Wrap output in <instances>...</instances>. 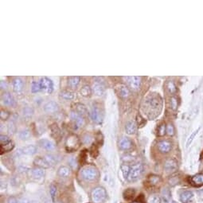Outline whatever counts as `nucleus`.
<instances>
[{
    "mask_svg": "<svg viewBox=\"0 0 203 203\" xmlns=\"http://www.w3.org/2000/svg\"><path fill=\"white\" fill-rule=\"evenodd\" d=\"M146 108L149 111V113L153 114L154 112H156V114L159 115L158 112H160L162 107V100L159 95H150L147 98L145 101Z\"/></svg>",
    "mask_w": 203,
    "mask_h": 203,
    "instance_id": "obj_1",
    "label": "nucleus"
},
{
    "mask_svg": "<svg viewBox=\"0 0 203 203\" xmlns=\"http://www.w3.org/2000/svg\"><path fill=\"white\" fill-rule=\"evenodd\" d=\"M81 175L87 182L95 181L99 178V171L95 167H86L81 170Z\"/></svg>",
    "mask_w": 203,
    "mask_h": 203,
    "instance_id": "obj_2",
    "label": "nucleus"
},
{
    "mask_svg": "<svg viewBox=\"0 0 203 203\" xmlns=\"http://www.w3.org/2000/svg\"><path fill=\"white\" fill-rule=\"evenodd\" d=\"M107 198V193L104 188L98 186L91 192V198L94 203H102Z\"/></svg>",
    "mask_w": 203,
    "mask_h": 203,
    "instance_id": "obj_3",
    "label": "nucleus"
},
{
    "mask_svg": "<svg viewBox=\"0 0 203 203\" xmlns=\"http://www.w3.org/2000/svg\"><path fill=\"white\" fill-rule=\"evenodd\" d=\"M80 147V139L76 135H70L65 140V149L68 152H73Z\"/></svg>",
    "mask_w": 203,
    "mask_h": 203,
    "instance_id": "obj_4",
    "label": "nucleus"
},
{
    "mask_svg": "<svg viewBox=\"0 0 203 203\" xmlns=\"http://www.w3.org/2000/svg\"><path fill=\"white\" fill-rule=\"evenodd\" d=\"M143 171V167L142 164H135L132 165L130 169L128 176H127V181L134 182L141 176V174Z\"/></svg>",
    "mask_w": 203,
    "mask_h": 203,
    "instance_id": "obj_5",
    "label": "nucleus"
},
{
    "mask_svg": "<svg viewBox=\"0 0 203 203\" xmlns=\"http://www.w3.org/2000/svg\"><path fill=\"white\" fill-rule=\"evenodd\" d=\"M40 87L41 91L43 92L45 94H50L52 93L53 90V81L49 79L48 77H41L40 81Z\"/></svg>",
    "mask_w": 203,
    "mask_h": 203,
    "instance_id": "obj_6",
    "label": "nucleus"
},
{
    "mask_svg": "<svg viewBox=\"0 0 203 203\" xmlns=\"http://www.w3.org/2000/svg\"><path fill=\"white\" fill-rule=\"evenodd\" d=\"M127 83L130 88L134 91L139 89L141 84V77L140 76H127Z\"/></svg>",
    "mask_w": 203,
    "mask_h": 203,
    "instance_id": "obj_7",
    "label": "nucleus"
},
{
    "mask_svg": "<svg viewBox=\"0 0 203 203\" xmlns=\"http://www.w3.org/2000/svg\"><path fill=\"white\" fill-rule=\"evenodd\" d=\"M90 117L95 123L97 124L101 123L103 120V113L100 107H98L97 106H93L91 110Z\"/></svg>",
    "mask_w": 203,
    "mask_h": 203,
    "instance_id": "obj_8",
    "label": "nucleus"
},
{
    "mask_svg": "<svg viewBox=\"0 0 203 203\" xmlns=\"http://www.w3.org/2000/svg\"><path fill=\"white\" fill-rule=\"evenodd\" d=\"M115 91H116L117 95L119 96L120 98H123V99L127 98L131 94L129 88L125 84H117L115 87Z\"/></svg>",
    "mask_w": 203,
    "mask_h": 203,
    "instance_id": "obj_9",
    "label": "nucleus"
},
{
    "mask_svg": "<svg viewBox=\"0 0 203 203\" xmlns=\"http://www.w3.org/2000/svg\"><path fill=\"white\" fill-rule=\"evenodd\" d=\"M70 117H71L72 122L74 125V128L77 129L79 127H81L84 124V119L83 116L79 115L78 113H76L75 112H73L70 115Z\"/></svg>",
    "mask_w": 203,
    "mask_h": 203,
    "instance_id": "obj_10",
    "label": "nucleus"
},
{
    "mask_svg": "<svg viewBox=\"0 0 203 203\" xmlns=\"http://www.w3.org/2000/svg\"><path fill=\"white\" fill-rule=\"evenodd\" d=\"M158 149L162 154H167L172 149V144L167 140H162L158 143Z\"/></svg>",
    "mask_w": 203,
    "mask_h": 203,
    "instance_id": "obj_11",
    "label": "nucleus"
},
{
    "mask_svg": "<svg viewBox=\"0 0 203 203\" xmlns=\"http://www.w3.org/2000/svg\"><path fill=\"white\" fill-rule=\"evenodd\" d=\"M43 109L48 114H53L59 110V106L55 101H49L44 105Z\"/></svg>",
    "mask_w": 203,
    "mask_h": 203,
    "instance_id": "obj_12",
    "label": "nucleus"
},
{
    "mask_svg": "<svg viewBox=\"0 0 203 203\" xmlns=\"http://www.w3.org/2000/svg\"><path fill=\"white\" fill-rule=\"evenodd\" d=\"M178 168V163L175 159H170L166 161L164 164V170L167 173H172L174 172Z\"/></svg>",
    "mask_w": 203,
    "mask_h": 203,
    "instance_id": "obj_13",
    "label": "nucleus"
},
{
    "mask_svg": "<svg viewBox=\"0 0 203 203\" xmlns=\"http://www.w3.org/2000/svg\"><path fill=\"white\" fill-rule=\"evenodd\" d=\"M73 107L74 112L78 113L79 115H81L82 116L88 113V110H87L86 106L81 103H75L73 104Z\"/></svg>",
    "mask_w": 203,
    "mask_h": 203,
    "instance_id": "obj_14",
    "label": "nucleus"
},
{
    "mask_svg": "<svg viewBox=\"0 0 203 203\" xmlns=\"http://www.w3.org/2000/svg\"><path fill=\"white\" fill-rule=\"evenodd\" d=\"M50 129L53 138L56 140H60V139L61 138V132L59 127L57 126V124H53L52 125H50Z\"/></svg>",
    "mask_w": 203,
    "mask_h": 203,
    "instance_id": "obj_15",
    "label": "nucleus"
},
{
    "mask_svg": "<svg viewBox=\"0 0 203 203\" xmlns=\"http://www.w3.org/2000/svg\"><path fill=\"white\" fill-rule=\"evenodd\" d=\"M33 164L39 168H42V169L49 168L50 167H51L49 164V162H47V160L45 159V157H37L35 159L33 160Z\"/></svg>",
    "mask_w": 203,
    "mask_h": 203,
    "instance_id": "obj_16",
    "label": "nucleus"
},
{
    "mask_svg": "<svg viewBox=\"0 0 203 203\" xmlns=\"http://www.w3.org/2000/svg\"><path fill=\"white\" fill-rule=\"evenodd\" d=\"M119 148H120L121 150H127L132 147V142H131V139L129 138H127V137H124V138H122L121 139H120V141H119Z\"/></svg>",
    "mask_w": 203,
    "mask_h": 203,
    "instance_id": "obj_17",
    "label": "nucleus"
},
{
    "mask_svg": "<svg viewBox=\"0 0 203 203\" xmlns=\"http://www.w3.org/2000/svg\"><path fill=\"white\" fill-rule=\"evenodd\" d=\"M72 174V170L70 167L67 166H61L57 170V174L61 178H69Z\"/></svg>",
    "mask_w": 203,
    "mask_h": 203,
    "instance_id": "obj_18",
    "label": "nucleus"
},
{
    "mask_svg": "<svg viewBox=\"0 0 203 203\" xmlns=\"http://www.w3.org/2000/svg\"><path fill=\"white\" fill-rule=\"evenodd\" d=\"M2 101L7 106H13L14 104V99L13 96L9 93H4L2 95Z\"/></svg>",
    "mask_w": 203,
    "mask_h": 203,
    "instance_id": "obj_19",
    "label": "nucleus"
},
{
    "mask_svg": "<svg viewBox=\"0 0 203 203\" xmlns=\"http://www.w3.org/2000/svg\"><path fill=\"white\" fill-rule=\"evenodd\" d=\"M38 144L42 148L45 149L47 150H51L53 149H54L55 145L54 143H53L52 141L46 139H43L41 140L38 141Z\"/></svg>",
    "mask_w": 203,
    "mask_h": 203,
    "instance_id": "obj_20",
    "label": "nucleus"
},
{
    "mask_svg": "<svg viewBox=\"0 0 203 203\" xmlns=\"http://www.w3.org/2000/svg\"><path fill=\"white\" fill-rule=\"evenodd\" d=\"M23 81H22V80L21 78H19V77L15 78L14 80V81H13V90L15 93H21L22 89H23Z\"/></svg>",
    "mask_w": 203,
    "mask_h": 203,
    "instance_id": "obj_21",
    "label": "nucleus"
},
{
    "mask_svg": "<svg viewBox=\"0 0 203 203\" xmlns=\"http://www.w3.org/2000/svg\"><path fill=\"white\" fill-rule=\"evenodd\" d=\"M37 150H38V148H37L36 146L28 145L21 148V150H20V151H21L22 154H24V155H33L37 152Z\"/></svg>",
    "mask_w": 203,
    "mask_h": 203,
    "instance_id": "obj_22",
    "label": "nucleus"
},
{
    "mask_svg": "<svg viewBox=\"0 0 203 203\" xmlns=\"http://www.w3.org/2000/svg\"><path fill=\"white\" fill-rule=\"evenodd\" d=\"M93 90L96 95L101 96L104 93V86L98 81H96L93 85Z\"/></svg>",
    "mask_w": 203,
    "mask_h": 203,
    "instance_id": "obj_23",
    "label": "nucleus"
},
{
    "mask_svg": "<svg viewBox=\"0 0 203 203\" xmlns=\"http://www.w3.org/2000/svg\"><path fill=\"white\" fill-rule=\"evenodd\" d=\"M60 97L65 100H73L76 97L75 93L70 90H63L60 93Z\"/></svg>",
    "mask_w": 203,
    "mask_h": 203,
    "instance_id": "obj_24",
    "label": "nucleus"
},
{
    "mask_svg": "<svg viewBox=\"0 0 203 203\" xmlns=\"http://www.w3.org/2000/svg\"><path fill=\"white\" fill-rule=\"evenodd\" d=\"M136 129H137V127H136V122L133 121V120H130L126 124L125 130H126L127 134H128V135L135 134L136 131Z\"/></svg>",
    "mask_w": 203,
    "mask_h": 203,
    "instance_id": "obj_25",
    "label": "nucleus"
},
{
    "mask_svg": "<svg viewBox=\"0 0 203 203\" xmlns=\"http://www.w3.org/2000/svg\"><path fill=\"white\" fill-rule=\"evenodd\" d=\"M193 197V193L190 190L183 191L180 195V200L182 203H188L189 201H190Z\"/></svg>",
    "mask_w": 203,
    "mask_h": 203,
    "instance_id": "obj_26",
    "label": "nucleus"
},
{
    "mask_svg": "<svg viewBox=\"0 0 203 203\" xmlns=\"http://www.w3.org/2000/svg\"><path fill=\"white\" fill-rule=\"evenodd\" d=\"M80 81H81V77L80 76H69V78H68V84L72 88H75L77 87V85L80 83Z\"/></svg>",
    "mask_w": 203,
    "mask_h": 203,
    "instance_id": "obj_27",
    "label": "nucleus"
},
{
    "mask_svg": "<svg viewBox=\"0 0 203 203\" xmlns=\"http://www.w3.org/2000/svg\"><path fill=\"white\" fill-rule=\"evenodd\" d=\"M147 182L150 184V186H157L158 184L161 182V178L159 175H155V174H151L148 177Z\"/></svg>",
    "mask_w": 203,
    "mask_h": 203,
    "instance_id": "obj_28",
    "label": "nucleus"
},
{
    "mask_svg": "<svg viewBox=\"0 0 203 203\" xmlns=\"http://www.w3.org/2000/svg\"><path fill=\"white\" fill-rule=\"evenodd\" d=\"M32 176L35 179H41L45 175V170L42 168H39V167H36L32 170Z\"/></svg>",
    "mask_w": 203,
    "mask_h": 203,
    "instance_id": "obj_29",
    "label": "nucleus"
},
{
    "mask_svg": "<svg viewBox=\"0 0 203 203\" xmlns=\"http://www.w3.org/2000/svg\"><path fill=\"white\" fill-rule=\"evenodd\" d=\"M191 182L195 186H201L203 184V174H198L191 178Z\"/></svg>",
    "mask_w": 203,
    "mask_h": 203,
    "instance_id": "obj_30",
    "label": "nucleus"
},
{
    "mask_svg": "<svg viewBox=\"0 0 203 203\" xmlns=\"http://www.w3.org/2000/svg\"><path fill=\"white\" fill-rule=\"evenodd\" d=\"M14 147V143L11 140L10 141L9 143H6V144H1V153L7 152V151H10L13 150V148Z\"/></svg>",
    "mask_w": 203,
    "mask_h": 203,
    "instance_id": "obj_31",
    "label": "nucleus"
},
{
    "mask_svg": "<svg viewBox=\"0 0 203 203\" xmlns=\"http://www.w3.org/2000/svg\"><path fill=\"white\" fill-rule=\"evenodd\" d=\"M81 94L84 97H88L92 94V88L89 85H84L81 89Z\"/></svg>",
    "mask_w": 203,
    "mask_h": 203,
    "instance_id": "obj_32",
    "label": "nucleus"
},
{
    "mask_svg": "<svg viewBox=\"0 0 203 203\" xmlns=\"http://www.w3.org/2000/svg\"><path fill=\"white\" fill-rule=\"evenodd\" d=\"M30 137V131L28 129H24L22 131L19 132V138L21 140H27Z\"/></svg>",
    "mask_w": 203,
    "mask_h": 203,
    "instance_id": "obj_33",
    "label": "nucleus"
},
{
    "mask_svg": "<svg viewBox=\"0 0 203 203\" xmlns=\"http://www.w3.org/2000/svg\"><path fill=\"white\" fill-rule=\"evenodd\" d=\"M135 195V190L133 189H127L124 192V197L126 200H131Z\"/></svg>",
    "mask_w": 203,
    "mask_h": 203,
    "instance_id": "obj_34",
    "label": "nucleus"
},
{
    "mask_svg": "<svg viewBox=\"0 0 203 203\" xmlns=\"http://www.w3.org/2000/svg\"><path fill=\"white\" fill-rule=\"evenodd\" d=\"M167 88L170 94H174L177 92V88L172 81H169L167 84Z\"/></svg>",
    "mask_w": 203,
    "mask_h": 203,
    "instance_id": "obj_35",
    "label": "nucleus"
},
{
    "mask_svg": "<svg viewBox=\"0 0 203 203\" xmlns=\"http://www.w3.org/2000/svg\"><path fill=\"white\" fill-rule=\"evenodd\" d=\"M50 193L51 197V200L53 202H55L56 201V194H57V187L55 185L52 184L50 187Z\"/></svg>",
    "mask_w": 203,
    "mask_h": 203,
    "instance_id": "obj_36",
    "label": "nucleus"
},
{
    "mask_svg": "<svg viewBox=\"0 0 203 203\" xmlns=\"http://www.w3.org/2000/svg\"><path fill=\"white\" fill-rule=\"evenodd\" d=\"M120 168H121L122 173H123V175H124V178H125V179H127V176H128L131 167H129L128 165L124 164V165H121Z\"/></svg>",
    "mask_w": 203,
    "mask_h": 203,
    "instance_id": "obj_37",
    "label": "nucleus"
},
{
    "mask_svg": "<svg viewBox=\"0 0 203 203\" xmlns=\"http://www.w3.org/2000/svg\"><path fill=\"white\" fill-rule=\"evenodd\" d=\"M170 104L171 109L175 111L177 109V107H178V99L175 96L170 97Z\"/></svg>",
    "mask_w": 203,
    "mask_h": 203,
    "instance_id": "obj_38",
    "label": "nucleus"
},
{
    "mask_svg": "<svg viewBox=\"0 0 203 203\" xmlns=\"http://www.w3.org/2000/svg\"><path fill=\"white\" fill-rule=\"evenodd\" d=\"M31 91H32V93H33L40 92L41 91L40 83H38V82H37V81H33V83H32V86H31Z\"/></svg>",
    "mask_w": 203,
    "mask_h": 203,
    "instance_id": "obj_39",
    "label": "nucleus"
},
{
    "mask_svg": "<svg viewBox=\"0 0 203 203\" xmlns=\"http://www.w3.org/2000/svg\"><path fill=\"white\" fill-rule=\"evenodd\" d=\"M45 159L47 160V162H49V164L50 165V166H53L54 164H56V162H57V159H56V158L53 156V155H46L45 156Z\"/></svg>",
    "mask_w": 203,
    "mask_h": 203,
    "instance_id": "obj_40",
    "label": "nucleus"
},
{
    "mask_svg": "<svg viewBox=\"0 0 203 203\" xmlns=\"http://www.w3.org/2000/svg\"><path fill=\"white\" fill-rule=\"evenodd\" d=\"M33 113V110L30 107H26L23 109V115L25 117H30Z\"/></svg>",
    "mask_w": 203,
    "mask_h": 203,
    "instance_id": "obj_41",
    "label": "nucleus"
},
{
    "mask_svg": "<svg viewBox=\"0 0 203 203\" xmlns=\"http://www.w3.org/2000/svg\"><path fill=\"white\" fill-rule=\"evenodd\" d=\"M167 132V127L164 124H161L159 127V130H158V134L159 136H164L165 134Z\"/></svg>",
    "mask_w": 203,
    "mask_h": 203,
    "instance_id": "obj_42",
    "label": "nucleus"
},
{
    "mask_svg": "<svg viewBox=\"0 0 203 203\" xmlns=\"http://www.w3.org/2000/svg\"><path fill=\"white\" fill-rule=\"evenodd\" d=\"M10 112L7 110H1V112H0V117H1V119L2 120H6L10 117Z\"/></svg>",
    "mask_w": 203,
    "mask_h": 203,
    "instance_id": "obj_43",
    "label": "nucleus"
},
{
    "mask_svg": "<svg viewBox=\"0 0 203 203\" xmlns=\"http://www.w3.org/2000/svg\"><path fill=\"white\" fill-rule=\"evenodd\" d=\"M167 135L172 136L174 135V127L171 124H169L167 126Z\"/></svg>",
    "mask_w": 203,
    "mask_h": 203,
    "instance_id": "obj_44",
    "label": "nucleus"
},
{
    "mask_svg": "<svg viewBox=\"0 0 203 203\" xmlns=\"http://www.w3.org/2000/svg\"><path fill=\"white\" fill-rule=\"evenodd\" d=\"M149 203H161V198L159 196H152L149 199Z\"/></svg>",
    "mask_w": 203,
    "mask_h": 203,
    "instance_id": "obj_45",
    "label": "nucleus"
},
{
    "mask_svg": "<svg viewBox=\"0 0 203 203\" xmlns=\"http://www.w3.org/2000/svg\"><path fill=\"white\" fill-rule=\"evenodd\" d=\"M10 139H9V137L7 136H4V135H2L0 136V143L1 144H6V143H9Z\"/></svg>",
    "mask_w": 203,
    "mask_h": 203,
    "instance_id": "obj_46",
    "label": "nucleus"
},
{
    "mask_svg": "<svg viewBox=\"0 0 203 203\" xmlns=\"http://www.w3.org/2000/svg\"><path fill=\"white\" fill-rule=\"evenodd\" d=\"M198 131H199V129H198L197 131H194V132H193V133L192 134V135H191L190 137L189 138V139H188V140H187V143H186V146H187V147H188V146L190 145V143H191V142L193 141V138H194V136H195L196 135H197V133H198Z\"/></svg>",
    "mask_w": 203,
    "mask_h": 203,
    "instance_id": "obj_47",
    "label": "nucleus"
},
{
    "mask_svg": "<svg viewBox=\"0 0 203 203\" xmlns=\"http://www.w3.org/2000/svg\"><path fill=\"white\" fill-rule=\"evenodd\" d=\"M137 122H138L139 126L140 127H143V126H142V124H141L142 122H143V124H146L145 119H143V118H142V117H141L139 115H138V116H137Z\"/></svg>",
    "mask_w": 203,
    "mask_h": 203,
    "instance_id": "obj_48",
    "label": "nucleus"
},
{
    "mask_svg": "<svg viewBox=\"0 0 203 203\" xmlns=\"http://www.w3.org/2000/svg\"><path fill=\"white\" fill-rule=\"evenodd\" d=\"M7 203H18V201L14 197H10L7 199Z\"/></svg>",
    "mask_w": 203,
    "mask_h": 203,
    "instance_id": "obj_49",
    "label": "nucleus"
},
{
    "mask_svg": "<svg viewBox=\"0 0 203 203\" xmlns=\"http://www.w3.org/2000/svg\"><path fill=\"white\" fill-rule=\"evenodd\" d=\"M19 203H30V201L27 198H21L19 200Z\"/></svg>",
    "mask_w": 203,
    "mask_h": 203,
    "instance_id": "obj_50",
    "label": "nucleus"
},
{
    "mask_svg": "<svg viewBox=\"0 0 203 203\" xmlns=\"http://www.w3.org/2000/svg\"><path fill=\"white\" fill-rule=\"evenodd\" d=\"M31 203H40V202H38V201H33V202H31Z\"/></svg>",
    "mask_w": 203,
    "mask_h": 203,
    "instance_id": "obj_51",
    "label": "nucleus"
},
{
    "mask_svg": "<svg viewBox=\"0 0 203 203\" xmlns=\"http://www.w3.org/2000/svg\"><path fill=\"white\" fill-rule=\"evenodd\" d=\"M131 203H142V202H137V201H136V202H132Z\"/></svg>",
    "mask_w": 203,
    "mask_h": 203,
    "instance_id": "obj_52",
    "label": "nucleus"
},
{
    "mask_svg": "<svg viewBox=\"0 0 203 203\" xmlns=\"http://www.w3.org/2000/svg\"><path fill=\"white\" fill-rule=\"evenodd\" d=\"M57 203H64V202H60L59 201V202H57Z\"/></svg>",
    "mask_w": 203,
    "mask_h": 203,
    "instance_id": "obj_53",
    "label": "nucleus"
}]
</instances>
